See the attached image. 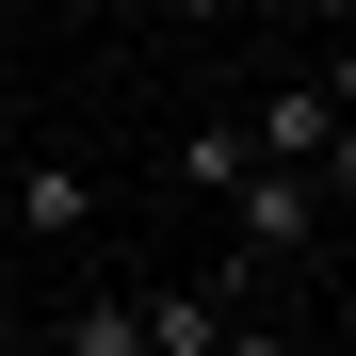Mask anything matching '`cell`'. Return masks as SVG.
<instances>
[{"instance_id":"obj_1","label":"cell","mask_w":356,"mask_h":356,"mask_svg":"<svg viewBox=\"0 0 356 356\" xmlns=\"http://www.w3.org/2000/svg\"><path fill=\"white\" fill-rule=\"evenodd\" d=\"M0 227H17V243H81V227H97V178L65 146H33L17 178H0Z\"/></svg>"},{"instance_id":"obj_2","label":"cell","mask_w":356,"mask_h":356,"mask_svg":"<svg viewBox=\"0 0 356 356\" xmlns=\"http://www.w3.org/2000/svg\"><path fill=\"white\" fill-rule=\"evenodd\" d=\"M49 356H146V291H97V308H49Z\"/></svg>"},{"instance_id":"obj_3","label":"cell","mask_w":356,"mask_h":356,"mask_svg":"<svg viewBox=\"0 0 356 356\" xmlns=\"http://www.w3.org/2000/svg\"><path fill=\"white\" fill-rule=\"evenodd\" d=\"M162 162H178V178H195V195H227V178H243L259 146H243V113H195V130H178Z\"/></svg>"},{"instance_id":"obj_4","label":"cell","mask_w":356,"mask_h":356,"mask_svg":"<svg viewBox=\"0 0 356 356\" xmlns=\"http://www.w3.org/2000/svg\"><path fill=\"white\" fill-rule=\"evenodd\" d=\"M275 17H291V33H356V0H275Z\"/></svg>"},{"instance_id":"obj_5","label":"cell","mask_w":356,"mask_h":356,"mask_svg":"<svg viewBox=\"0 0 356 356\" xmlns=\"http://www.w3.org/2000/svg\"><path fill=\"white\" fill-rule=\"evenodd\" d=\"M308 81H324V97H340V113H356V33H340V49H324V65H308Z\"/></svg>"},{"instance_id":"obj_6","label":"cell","mask_w":356,"mask_h":356,"mask_svg":"<svg viewBox=\"0 0 356 356\" xmlns=\"http://www.w3.org/2000/svg\"><path fill=\"white\" fill-rule=\"evenodd\" d=\"M0 324H17V227H0Z\"/></svg>"}]
</instances>
